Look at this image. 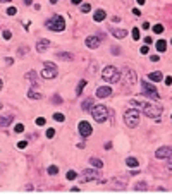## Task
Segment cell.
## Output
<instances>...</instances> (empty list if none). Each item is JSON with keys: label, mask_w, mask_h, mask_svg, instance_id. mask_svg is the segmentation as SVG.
<instances>
[{"label": "cell", "mask_w": 172, "mask_h": 194, "mask_svg": "<svg viewBox=\"0 0 172 194\" xmlns=\"http://www.w3.org/2000/svg\"><path fill=\"white\" fill-rule=\"evenodd\" d=\"M45 28L50 29V31H55V33H60L65 29V21L62 16H59V14H55V16H52L50 19L45 21Z\"/></svg>", "instance_id": "cell-1"}, {"label": "cell", "mask_w": 172, "mask_h": 194, "mask_svg": "<svg viewBox=\"0 0 172 194\" xmlns=\"http://www.w3.org/2000/svg\"><path fill=\"white\" fill-rule=\"evenodd\" d=\"M102 79L105 81V83H117V81L120 79V71L117 67H114V65H107V67L102 71Z\"/></svg>", "instance_id": "cell-2"}, {"label": "cell", "mask_w": 172, "mask_h": 194, "mask_svg": "<svg viewBox=\"0 0 172 194\" xmlns=\"http://www.w3.org/2000/svg\"><path fill=\"white\" fill-rule=\"evenodd\" d=\"M124 124L129 129H134V127L140 124V110L136 108H129L124 112Z\"/></svg>", "instance_id": "cell-3"}, {"label": "cell", "mask_w": 172, "mask_h": 194, "mask_svg": "<svg viewBox=\"0 0 172 194\" xmlns=\"http://www.w3.org/2000/svg\"><path fill=\"white\" fill-rule=\"evenodd\" d=\"M90 112H91L93 119H95L98 124L105 122V120L108 119V115H110V110H108V108L105 107V105H96V107H93Z\"/></svg>", "instance_id": "cell-4"}, {"label": "cell", "mask_w": 172, "mask_h": 194, "mask_svg": "<svg viewBox=\"0 0 172 194\" xmlns=\"http://www.w3.org/2000/svg\"><path fill=\"white\" fill-rule=\"evenodd\" d=\"M141 91H143V96H146V98H150V100L160 98V96H158V89H157L152 83H148V81H141Z\"/></svg>", "instance_id": "cell-5"}, {"label": "cell", "mask_w": 172, "mask_h": 194, "mask_svg": "<svg viewBox=\"0 0 172 194\" xmlns=\"http://www.w3.org/2000/svg\"><path fill=\"white\" fill-rule=\"evenodd\" d=\"M141 108H143V114L146 117H150V119H158L162 114V107H158L155 103H145Z\"/></svg>", "instance_id": "cell-6"}, {"label": "cell", "mask_w": 172, "mask_h": 194, "mask_svg": "<svg viewBox=\"0 0 172 194\" xmlns=\"http://www.w3.org/2000/svg\"><path fill=\"white\" fill-rule=\"evenodd\" d=\"M59 71H57V65L53 62H45L43 64V71H41V77L43 79H53L57 77Z\"/></svg>", "instance_id": "cell-7"}, {"label": "cell", "mask_w": 172, "mask_h": 194, "mask_svg": "<svg viewBox=\"0 0 172 194\" xmlns=\"http://www.w3.org/2000/svg\"><path fill=\"white\" fill-rule=\"evenodd\" d=\"M78 129H79V134H81V138H83V139L90 138V136H91V132H93L91 124H90V122H86V120H81V122H79V126H78Z\"/></svg>", "instance_id": "cell-8"}, {"label": "cell", "mask_w": 172, "mask_h": 194, "mask_svg": "<svg viewBox=\"0 0 172 194\" xmlns=\"http://www.w3.org/2000/svg\"><path fill=\"white\" fill-rule=\"evenodd\" d=\"M122 77H124V83L128 84V86H134V84H136V72L132 71V69L126 67Z\"/></svg>", "instance_id": "cell-9"}, {"label": "cell", "mask_w": 172, "mask_h": 194, "mask_svg": "<svg viewBox=\"0 0 172 194\" xmlns=\"http://www.w3.org/2000/svg\"><path fill=\"white\" fill-rule=\"evenodd\" d=\"M83 182H90V180H95V179L100 177V174H98V170H91V168H84L83 170Z\"/></svg>", "instance_id": "cell-10"}, {"label": "cell", "mask_w": 172, "mask_h": 194, "mask_svg": "<svg viewBox=\"0 0 172 194\" xmlns=\"http://www.w3.org/2000/svg\"><path fill=\"white\" fill-rule=\"evenodd\" d=\"M84 45L88 48H91V50H96V48L100 47V38H98V36H86Z\"/></svg>", "instance_id": "cell-11"}, {"label": "cell", "mask_w": 172, "mask_h": 194, "mask_svg": "<svg viewBox=\"0 0 172 194\" xmlns=\"http://www.w3.org/2000/svg\"><path fill=\"white\" fill-rule=\"evenodd\" d=\"M170 155H172V148H169V146H162V148H158V150L155 151V156L157 158H160V160L169 158Z\"/></svg>", "instance_id": "cell-12"}, {"label": "cell", "mask_w": 172, "mask_h": 194, "mask_svg": "<svg viewBox=\"0 0 172 194\" xmlns=\"http://www.w3.org/2000/svg\"><path fill=\"white\" fill-rule=\"evenodd\" d=\"M110 95H112V88H110V86L96 88V96H98V98H108Z\"/></svg>", "instance_id": "cell-13"}, {"label": "cell", "mask_w": 172, "mask_h": 194, "mask_svg": "<svg viewBox=\"0 0 172 194\" xmlns=\"http://www.w3.org/2000/svg\"><path fill=\"white\" fill-rule=\"evenodd\" d=\"M108 31L112 33V35L115 36L117 40H122V38H126V36H128V29H119V28H108Z\"/></svg>", "instance_id": "cell-14"}, {"label": "cell", "mask_w": 172, "mask_h": 194, "mask_svg": "<svg viewBox=\"0 0 172 194\" xmlns=\"http://www.w3.org/2000/svg\"><path fill=\"white\" fill-rule=\"evenodd\" d=\"M48 47H50V40H47V38H45V40H38V41H36V52H38V53H43Z\"/></svg>", "instance_id": "cell-15"}, {"label": "cell", "mask_w": 172, "mask_h": 194, "mask_svg": "<svg viewBox=\"0 0 172 194\" xmlns=\"http://www.w3.org/2000/svg\"><path fill=\"white\" fill-rule=\"evenodd\" d=\"M105 17H107V12H105L103 9H98V10H95V14H93V21H95V23H102Z\"/></svg>", "instance_id": "cell-16"}, {"label": "cell", "mask_w": 172, "mask_h": 194, "mask_svg": "<svg viewBox=\"0 0 172 194\" xmlns=\"http://www.w3.org/2000/svg\"><path fill=\"white\" fill-rule=\"evenodd\" d=\"M12 120H14V115H12V114L5 115V117H0V127H7V126H10Z\"/></svg>", "instance_id": "cell-17"}, {"label": "cell", "mask_w": 172, "mask_h": 194, "mask_svg": "<svg viewBox=\"0 0 172 194\" xmlns=\"http://www.w3.org/2000/svg\"><path fill=\"white\" fill-rule=\"evenodd\" d=\"M57 57H59L60 60H65V62H71V60L74 59V55L69 53V52H57Z\"/></svg>", "instance_id": "cell-18"}, {"label": "cell", "mask_w": 172, "mask_h": 194, "mask_svg": "<svg viewBox=\"0 0 172 194\" xmlns=\"http://www.w3.org/2000/svg\"><path fill=\"white\" fill-rule=\"evenodd\" d=\"M35 88H36V86H31V89L28 91V98H31V100H41V96H43V95H41V93H38Z\"/></svg>", "instance_id": "cell-19"}, {"label": "cell", "mask_w": 172, "mask_h": 194, "mask_svg": "<svg viewBox=\"0 0 172 194\" xmlns=\"http://www.w3.org/2000/svg\"><path fill=\"white\" fill-rule=\"evenodd\" d=\"M24 79L31 81V86H36V72L35 71H28L24 74Z\"/></svg>", "instance_id": "cell-20"}, {"label": "cell", "mask_w": 172, "mask_h": 194, "mask_svg": "<svg viewBox=\"0 0 172 194\" xmlns=\"http://www.w3.org/2000/svg\"><path fill=\"white\" fill-rule=\"evenodd\" d=\"M126 165H128L129 168H138V167H140V162H138L136 158L129 156V158H126Z\"/></svg>", "instance_id": "cell-21"}, {"label": "cell", "mask_w": 172, "mask_h": 194, "mask_svg": "<svg viewBox=\"0 0 172 194\" xmlns=\"http://www.w3.org/2000/svg\"><path fill=\"white\" fill-rule=\"evenodd\" d=\"M148 79H150V81H155V83H158V81H162L164 77H162V72L157 71V72H150V74H148Z\"/></svg>", "instance_id": "cell-22"}, {"label": "cell", "mask_w": 172, "mask_h": 194, "mask_svg": "<svg viewBox=\"0 0 172 194\" xmlns=\"http://www.w3.org/2000/svg\"><path fill=\"white\" fill-rule=\"evenodd\" d=\"M81 108H83L84 112H86V110H91V108H93V100H91V98L83 100V103H81Z\"/></svg>", "instance_id": "cell-23"}, {"label": "cell", "mask_w": 172, "mask_h": 194, "mask_svg": "<svg viewBox=\"0 0 172 194\" xmlns=\"http://www.w3.org/2000/svg\"><path fill=\"white\" fill-rule=\"evenodd\" d=\"M90 165H93V168H102V167H103V162H102L100 158H95V156H93V158H90Z\"/></svg>", "instance_id": "cell-24"}, {"label": "cell", "mask_w": 172, "mask_h": 194, "mask_svg": "<svg viewBox=\"0 0 172 194\" xmlns=\"http://www.w3.org/2000/svg\"><path fill=\"white\" fill-rule=\"evenodd\" d=\"M155 47H157V50H158V52H165V50H167V41H165V40H158L155 43Z\"/></svg>", "instance_id": "cell-25"}, {"label": "cell", "mask_w": 172, "mask_h": 194, "mask_svg": "<svg viewBox=\"0 0 172 194\" xmlns=\"http://www.w3.org/2000/svg\"><path fill=\"white\" fill-rule=\"evenodd\" d=\"M84 86H86V79H81L79 83H78V88H76V95H78V96H81V93H83Z\"/></svg>", "instance_id": "cell-26"}, {"label": "cell", "mask_w": 172, "mask_h": 194, "mask_svg": "<svg viewBox=\"0 0 172 194\" xmlns=\"http://www.w3.org/2000/svg\"><path fill=\"white\" fill-rule=\"evenodd\" d=\"M146 189H148L146 182H136L134 184V191H146Z\"/></svg>", "instance_id": "cell-27"}, {"label": "cell", "mask_w": 172, "mask_h": 194, "mask_svg": "<svg viewBox=\"0 0 172 194\" xmlns=\"http://www.w3.org/2000/svg\"><path fill=\"white\" fill-rule=\"evenodd\" d=\"M47 172H48L50 175H57V174H59V167H57V165H50V167L47 168Z\"/></svg>", "instance_id": "cell-28"}, {"label": "cell", "mask_w": 172, "mask_h": 194, "mask_svg": "<svg viewBox=\"0 0 172 194\" xmlns=\"http://www.w3.org/2000/svg\"><path fill=\"white\" fill-rule=\"evenodd\" d=\"M131 36H132V40H140V28H132V31H131Z\"/></svg>", "instance_id": "cell-29"}, {"label": "cell", "mask_w": 172, "mask_h": 194, "mask_svg": "<svg viewBox=\"0 0 172 194\" xmlns=\"http://www.w3.org/2000/svg\"><path fill=\"white\" fill-rule=\"evenodd\" d=\"M53 119H55L57 122H64V120H65V117H64L62 114H59V112H55V114H53Z\"/></svg>", "instance_id": "cell-30"}, {"label": "cell", "mask_w": 172, "mask_h": 194, "mask_svg": "<svg viewBox=\"0 0 172 194\" xmlns=\"http://www.w3.org/2000/svg\"><path fill=\"white\" fill-rule=\"evenodd\" d=\"M81 12H84V14H86V12H90V10H91V5H90V4H81Z\"/></svg>", "instance_id": "cell-31"}, {"label": "cell", "mask_w": 172, "mask_h": 194, "mask_svg": "<svg viewBox=\"0 0 172 194\" xmlns=\"http://www.w3.org/2000/svg\"><path fill=\"white\" fill-rule=\"evenodd\" d=\"M65 177H67L69 180H74V179L78 177V174H76V172H74V170H69V172H67V175H65Z\"/></svg>", "instance_id": "cell-32"}, {"label": "cell", "mask_w": 172, "mask_h": 194, "mask_svg": "<svg viewBox=\"0 0 172 194\" xmlns=\"http://www.w3.org/2000/svg\"><path fill=\"white\" fill-rule=\"evenodd\" d=\"M2 36H4V40H10V38H12V33L9 31V29H4V31H2Z\"/></svg>", "instance_id": "cell-33"}, {"label": "cell", "mask_w": 172, "mask_h": 194, "mask_svg": "<svg viewBox=\"0 0 172 194\" xmlns=\"http://www.w3.org/2000/svg\"><path fill=\"white\" fill-rule=\"evenodd\" d=\"M153 31H155L157 35H160V33H164V26H162V24H155V28H153Z\"/></svg>", "instance_id": "cell-34"}, {"label": "cell", "mask_w": 172, "mask_h": 194, "mask_svg": "<svg viewBox=\"0 0 172 194\" xmlns=\"http://www.w3.org/2000/svg\"><path fill=\"white\" fill-rule=\"evenodd\" d=\"M5 14H7V16H16V14H17V9H16V7H9Z\"/></svg>", "instance_id": "cell-35"}, {"label": "cell", "mask_w": 172, "mask_h": 194, "mask_svg": "<svg viewBox=\"0 0 172 194\" xmlns=\"http://www.w3.org/2000/svg\"><path fill=\"white\" fill-rule=\"evenodd\" d=\"M14 131H16L17 134H19V132H24V126H23V124H16V127H14Z\"/></svg>", "instance_id": "cell-36"}, {"label": "cell", "mask_w": 172, "mask_h": 194, "mask_svg": "<svg viewBox=\"0 0 172 194\" xmlns=\"http://www.w3.org/2000/svg\"><path fill=\"white\" fill-rule=\"evenodd\" d=\"M53 136H55V129H52V127H50V129L47 131V138H48V139H52Z\"/></svg>", "instance_id": "cell-37"}, {"label": "cell", "mask_w": 172, "mask_h": 194, "mask_svg": "<svg viewBox=\"0 0 172 194\" xmlns=\"http://www.w3.org/2000/svg\"><path fill=\"white\" fill-rule=\"evenodd\" d=\"M45 124H47V120L43 119V117H38V119H36V126H45Z\"/></svg>", "instance_id": "cell-38"}, {"label": "cell", "mask_w": 172, "mask_h": 194, "mask_svg": "<svg viewBox=\"0 0 172 194\" xmlns=\"http://www.w3.org/2000/svg\"><path fill=\"white\" fill-rule=\"evenodd\" d=\"M26 146H28V141H19V143H17V148H19V150H24Z\"/></svg>", "instance_id": "cell-39"}, {"label": "cell", "mask_w": 172, "mask_h": 194, "mask_svg": "<svg viewBox=\"0 0 172 194\" xmlns=\"http://www.w3.org/2000/svg\"><path fill=\"white\" fill-rule=\"evenodd\" d=\"M90 72H91V74H95V72H96V62H91V65H90Z\"/></svg>", "instance_id": "cell-40"}, {"label": "cell", "mask_w": 172, "mask_h": 194, "mask_svg": "<svg viewBox=\"0 0 172 194\" xmlns=\"http://www.w3.org/2000/svg\"><path fill=\"white\" fill-rule=\"evenodd\" d=\"M26 52H28V48H26V47H23V48H19V50H17V53H19L21 57H24V53H26Z\"/></svg>", "instance_id": "cell-41"}, {"label": "cell", "mask_w": 172, "mask_h": 194, "mask_svg": "<svg viewBox=\"0 0 172 194\" xmlns=\"http://www.w3.org/2000/svg\"><path fill=\"white\" fill-rule=\"evenodd\" d=\"M140 52H141V53H143V55H146V53H148V45H143Z\"/></svg>", "instance_id": "cell-42"}, {"label": "cell", "mask_w": 172, "mask_h": 194, "mask_svg": "<svg viewBox=\"0 0 172 194\" xmlns=\"http://www.w3.org/2000/svg\"><path fill=\"white\" fill-rule=\"evenodd\" d=\"M143 41H145V45H152V43H153V40L150 38V36H146V38H145Z\"/></svg>", "instance_id": "cell-43"}, {"label": "cell", "mask_w": 172, "mask_h": 194, "mask_svg": "<svg viewBox=\"0 0 172 194\" xmlns=\"http://www.w3.org/2000/svg\"><path fill=\"white\" fill-rule=\"evenodd\" d=\"M52 101L53 103H62V98H60V96H55V98H52Z\"/></svg>", "instance_id": "cell-44"}, {"label": "cell", "mask_w": 172, "mask_h": 194, "mask_svg": "<svg viewBox=\"0 0 172 194\" xmlns=\"http://www.w3.org/2000/svg\"><path fill=\"white\" fill-rule=\"evenodd\" d=\"M158 59H160L158 55H152V57H150V60H152V62H158Z\"/></svg>", "instance_id": "cell-45"}, {"label": "cell", "mask_w": 172, "mask_h": 194, "mask_svg": "<svg viewBox=\"0 0 172 194\" xmlns=\"http://www.w3.org/2000/svg\"><path fill=\"white\" fill-rule=\"evenodd\" d=\"M165 84H167V86H170V84H172V77H170V76L165 77Z\"/></svg>", "instance_id": "cell-46"}, {"label": "cell", "mask_w": 172, "mask_h": 194, "mask_svg": "<svg viewBox=\"0 0 172 194\" xmlns=\"http://www.w3.org/2000/svg\"><path fill=\"white\" fill-rule=\"evenodd\" d=\"M112 53H120V48L119 47H112Z\"/></svg>", "instance_id": "cell-47"}, {"label": "cell", "mask_w": 172, "mask_h": 194, "mask_svg": "<svg viewBox=\"0 0 172 194\" xmlns=\"http://www.w3.org/2000/svg\"><path fill=\"white\" fill-rule=\"evenodd\" d=\"M132 14H134V16H141V12H140V9H132Z\"/></svg>", "instance_id": "cell-48"}, {"label": "cell", "mask_w": 172, "mask_h": 194, "mask_svg": "<svg viewBox=\"0 0 172 194\" xmlns=\"http://www.w3.org/2000/svg\"><path fill=\"white\" fill-rule=\"evenodd\" d=\"M12 62H14V60H12L10 57H7V59H5V64H7V65H12Z\"/></svg>", "instance_id": "cell-49"}, {"label": "cell", "mask_w": 172, "mask_h": 194, "mask_svg": "<svg viewBox=\"0 0 172 194\" xmlns=\"http://www.w3.org/2000/svg\"><path fill=\"white\" fill-rule=\"evenodd\" d=\"M119 21H120L119 16H114V17H112V23H119Z\"/></svg>", "instance_id": "cell-50"}, {"label": "cell", "mask_w": 172, "mask_h": 194, "mask_svg": "<svg viewBox=\"0 0 172 194\" xmlns=\"http://www.w3.org/2000/svg\"><path fill=\"white\" fill-rule=\"evenodd\" d=\"M71 4H74V5H81V0H71Z\"/></svg>", "instance_id": "cell-51"}, {"label": "cell", "mask_w": 172, "mask_h": 194, "mask_svg": "<svg viewBox=\"0 0 172 194\" xmlns=\"http://www.w3.org/2000/svg\"><path fill=\"white\" fill-rule=\"evenodd\" d=\"M141 29H150V24L148 23H143V28H141Z\"/></svg>", "instance_id": "cell-52"}, {"label": "cell", "mask_w": 172, "mask_h": 194, "mask_svg": "<svg viewBox=\"0 0 172 194\" xmlns=\"http://www.w3.org/2000/svg\"><path fill=\"white\" fill-rule=\"evenodd\" d=\"M138 2V5H145V2H146V0H136Z\"/></svg>", "instance_id": "cell-53"}, {"label": "cell", "mask_w": 172, "mask_h": 194, "mask_svg": "<svg viewBox=\"0 0 172 194\" xmlns=\"http://www.w3.org/2000/svg\"><path fill=\"white\" fill-rule=\"evenodd\" d=\"M2 4H9V2H12V0H0Z\"/></svg>", "instance_id": "cell-54"}, {"label": "cell", "mask_w": 172, "mask_h": 194, "mask_svg": "<svg viewBox=\"0 0 172 194\" xmlns=\"http://www.w3.org/2000/svg\"><path fill=\"white\" fill-rule=\"evenodd\" d=\"M2 88H4V81L0 79V91H2Z\"/></svg>", "instance_id": "cell-55"}, {"label": "cell", "mask_w": 172, "mask_h": 194, "mask_svg": "<svg viewBox=\"0 0 172 194\" xmlns=\"http://www.w3.org/2000/svg\"><path fill=\"white\" fill-rule=\"evenodd\" d=\"M167 167H169V168L172 170V160H169V165H167Z\"/></svg>", "instance_id": "cell-56"}, {"label": "cell", "mask_w": 172, "mask_h": 194, "mask_svg": "<svg viewBox=\"0 0 172 194\" xmlns=\"http://www.w3.org/2000/svg\"><path fill=\"white\" fill-rule=\"evenodd\" d=\"M31 2H33V0H24V4H26V5H29Z\"/></svg>", "instance_id": "cell-57"}, {"label": "cell", "mask_w": 172, "mask_h": 194, "mask_svg": "<svg viewBox=\"0 0 172 194\" xmlns=\"http://www.w3.org/2000/svg\"><path fill=\"white\" fill-rule=\"evenodd\" d=\"M50 4H57V0H50Z\"/></svg>", "instance_id": "cell-58"}, {"label": "cell", "mask_w": 172, "mask_h": 194, "mask_svg": "<svg viewBox=\"0 0 172 194\" xmlns=\"http://www.w3.org/2000/svg\"><path fill=\"white\" fill-rule=\"evenodd\" d=\"M124 2H129V0H124Z\"/></svg>", "instance_id": "cell-59"}]
</instances>
